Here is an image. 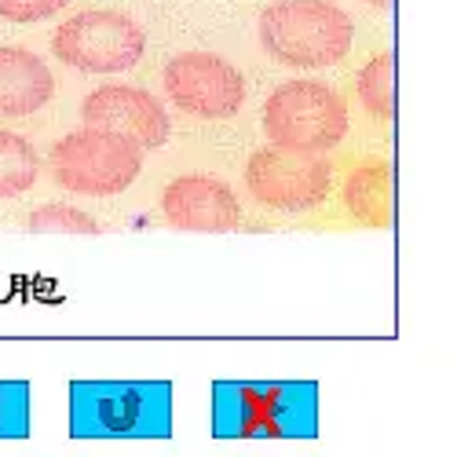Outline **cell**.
I'll list each match as a JSON object with an SVG mask.
<instances>
[{"mask_svg":"<svg viewBox=\"0 0 457 457\" xmlns=\"http://www.w3.org/2000/svg\"><path fill=\"white\" fill-rule=\"evenodd\" d=\"M73 439H169L172 385L169 380H78L70 385Z\"/></svg>","mask_w":457,"mask_h":457,"instance_id":"6da1fadb","label":"cell"},{"mask_svg":"<svg viewBox=\"0 0 457 457\" xmlns=\"http://www.w3.org/2000/svg\"><path fill=\"white\" fill-rule=\"evenodd\" d=\"M212 432L220 439H312L319 432L315 385L223 380L212 388Z\"/></svg>","mask_w":457,"mask_h":457,"instance_id":"7a4b0ae2","label":"cell"},{"mask_svg":"<svg viewBox=\"0 0 457 457\" xmlns=\"http://www.w3.org/2000/svg\"><path fill=\"white\" fill-rule=\"evenodd\" d=\"M352 15L333 0H278L260 15V45L293 70L337 66L352 48Z\"/></svg>","mask_w":457,"mask_h":457,"instance_id":"3957f363","label":"cell"},{"mask_svg":"<svg viewBox=\"0 0 457 457\" xmlns=\"http://www.w3.org/2000/svg\"><path fill=\"white\" fill-rule=\"evenodd\" d=\"M263 136L282 150L326 154L348 136V103L322 81H286L263 103Z\"/></svg>","mask_w":457,"mask_h":457,"instance_id":"277c9868","label":"cell"},{"mask_svg":"<svg viewBox=\"0 0 457 457\" xmlns=\"http://www.w3.org/2000/svg\"><path fill=\"white\" fill-rule=\"evenodd\" d=\"M143 169V154L129 136L106 129H81L70 132L52 150V176L62 190L88 198L121 195L136 183Z\"/></svg>","mask_w":457,"mask_h":457,"instance_id":"5b68a950","label":"cell"},{"mask_svg":"<svg viewBox=\"0 0 457 457\" xmlns=\"http://www.w3.org/2000/svg\"><path fill=\"white\" fill-rule=\"evenodd\" d=\"M143 48L146 37L139 22L118 8H85L52 33L59 62L81 73H125L143 59Z\"/></svg>","mask_w":457,"mask_h":457,"instance_id":"8992f818","label":"cell"},{"mask_svg":"<svg viewBox=\"0 0 457 457\" xmlns=\"http://www.w3.org/2000/svg\"><path fill=\"white\" fill-rule=\"evenodd\" d=\"M329 183H333V169L322 154L260 146L245 162V187L263 209L308 212L326 202Z\"/></svg>","mask_w":457,"mask_h":457,"instance_id":"52a82bcc","label":"cell"},{"mask_svg":"<svg viewBox=\"0 0 457 457\" xmlns=\"http://www.w3.org/2000/svg\"><path fill=\"white\" fill-rule=\"evenodd\" d=\"M165 92L190 118L223 121L242 110L245 78L238 66L212 52H183L165 66Z\"/></svg>","mask_w":457,"mask_h":457,"instance_id":"ba28073f","label":"cell"},{"mask_svg":"<svg viewBox=\"0 0 457 457\" xmlns=\"http://www.w3.org/2000/svg\"><path fill=\"white\" fill-rule=\"evenodd\" d=\"M81 118L88 129H106V132L129 136L139 150L162 146L169 139V113L158 103V96L132 88V85H103V88L88 92Z\"/></svg>","mask_w":457,"mask_h":457,"instance_id":"9c48e42d","label":"cell"},{"mask_svg":"<svg viewBox=\"0 0 457 457\" xmlns=\"http://www.w3.org/2000/svg\"><path fill=\"white\" fill-rule=\"evenodd\" d=\"M162 212L179 231L223 235L242 223V205L235 190L216 176H179L165 187Z\"/></svg>","mask_w":457,"mask_h":457,"instance_id":"30bf717a","label":"cell"},{"mask_svg":"<svg viewBox=\"0 0 457 457\" xmlns=\"http://www.w3.org/2000/svg\"><path fill=\"white\" fill-rule=\"evenodd\" d=\"M55 96V78L41 55L0 48V118H26Z\"/></svg>","mask_w":457,"mask_h":457,"instance_id":"8fae6325","label":"cell"},{"mask_svg":"<svg viewBox=\"0 0 457 457\" xmlns=\"http://www.w3.org/2000/svg\"><path fill=\"white\" fill-rule=\"evenodd\" d=\"M345 205L359 223L385 227L392 220V169L388 162H362L345 183Z\"/></svg>","mask_w":457,"mask_h":457,"instance_id":"7c38bea8","label":"cell"},{"mask_svg":"<svg viewBox=\"0 0 457 457\" xmlns=\"http://www.w3.org/2000/svg\"><path fill=\"white\" fill-rule=\"evenodd\" d=\"M355 92L359 103L373 113L377 121H395V59L385 55H373L355 78Z\"/></svg>","mask_w":457,"mask_h":457,"instance_id":"4fadbf2b","label":"cell"},{"mask_svg":"<svg viewBox=\"0 0 457 457\" xmlns=\"http://www.w3.org/2000/svg\"><path fill=\"white\" fill-rule=\"evenodd\" d=\"M41 162H37V150L15 136L0 129V198H19L37 183Z\"/></svg>","mask_w":457,"mask_h":457,"instance_id":"5bb4252c","label":"cell"},{"mask_svg":"<svg viewBox=\"0 0 457 457\" xmlns=\"http://www.w3.org/2000/svg\"><path fill=\"white\" fill-rule=\"evenodd\" d=\"M29 231H37V235H99V223L81 209L55 202V205L33 209Z\"/></svg>","mask_w":457,"mask_h":457,"instance_id":"9a60e30c","label":"cell"},{"mask_svg":"<svg viewBox=\"0 0 457 457\" xmlns=\"http://www.w3.org/2000/svg\"><path fill=\"white\" fill-rule=\"evenodd\" d=\"M29 432V388L22 380H0V439H22Z\"/></svg>","mask_w":457,"mask_h":457,"instance_id":"2e32d148","label":"cell"},{"mask_svg":"<svg viewBox=\"0 0 457 457\" xmlns=\"http://www.w3.org/2000/svg\"><path fill=\"white\" fill-rule=\"evenodd\" d=\"M70 8V0H0V19L12 22H41Z\"/></svg>","mask_w":457,"mask_h":457,"instance_id":"e0dca14e","label":"cell"},{"mask_svg":"<svg viewBox=\"0 0 457 457\" xmlns=\"http://www.w3.org/2000/svg\"><path fill=\"white\" fill-rule=\"evenodd\" d=\"M362 4H370V8H377V12H388L392 0H362Z\"/></svg>","mask_w":457,"mask_h":457,"instance_id":"ac0fdd59","label":"cell"}]
</instances>
